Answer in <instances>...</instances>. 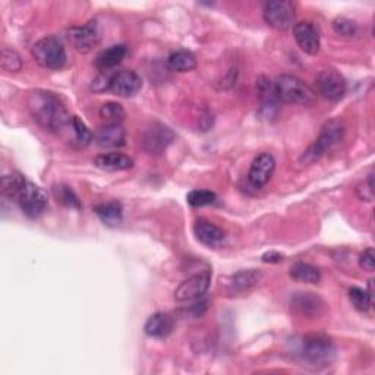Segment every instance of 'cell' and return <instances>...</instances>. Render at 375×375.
<instances>
[{"label":"cell","instance_id":"6da1fadb","mask_svg":"<svg viewBox=\"0 0 375 375\" xmlns=\"http://www.w3.org/2000/svg\"><path fill=\"white\" fill-rule=\"evenodd\" d=\"M27 107L34 122L47 132H62L72 117L62 100L55 93L44 90L30 93Z\"/></svg>","mask_w":375,"mask_h":375},{"label":"cell","instance_id":"7a4b0ae2","mask_svg":"<svg viewBox=\"0 0 375 375\" xmlns=\"http://www.w3.org/2000/svg\"><path fill=\"white\" fill-rule=\"evenodd\" d=\"M344 138V127L343 123L337 119H332L322 125L319 135L317 139L305 149L301 156V163L304 164H314L319 159L326 156L330 149L336 148L342 144Z\"/></svg>","mask_w":375,"mask_h":375},{"label":"cell","instance_id":"3957f363","mask_svg":"<svg viewBox=\"0 0 375 375\" xmlns=\"http://www.w3.org/2000/svg\"><path fill=\"white\" fill-rule=\"evenodd\" d=\"M274 90H276L280 102L287 105L311 106L317 100V93L301 78L290 73H283L278 77L276 83H274Z\"/></svg>","mask_w":375,"mask_h":375},{"label":"cell","instance_id":"277c9868","mask_svg":"<svg viewBox=\"0 0 375 375\" xmlns=\"http://www.w3.org/2000/svg\"><path fill=\"white\" fill-rule=\"evenodd\" d=\"M295 355L310 365H329L336 358V347L327 337L305 336L295 347Z\"/></svg>","mask_w":375,"mask_h":375},{"label":"cell","instance_id":"5b68a950","mask_svg":"<svg viewBox=\"0 0 375 375\" xmlns=\"http://www.w3.org/2000/svg\"><path fill=\"white\" fill-rule=\"evenodd\" d=\"M31 55L41 68L50 70H59L66 63L65 47L62 41L55 36H48L38 40L31 48Z\"/></svg>","mask_w":375,"mask_h":375},{"label":"cell","instance_id":"8992f818","mask_svg":"<svg viewBox=\"0 0 375 375\" xmlns=\"http://www.w3.org/2000/svg\"><path fill=\"white\" fill-rule=\"evenodd\" d=\"M263 16L267 25L278 31H287L295 25V6L286 0H274L265 4Z\"/></svg>","mask_w":375,"mask_h":375},{"label":"cell","instance_id":"52a82bcc","mask_svg":"<svg viewBox=\"0 0 375 375\" xmlns=\"http://www.w3.org/2000/svg\"><path fill=\"white\" fill-rule=\"evenodd\" d=\"M173 139L174 134L169 127L160 122H153L141 134V147L148 154L159 156L166 152Z\"/></svg>","mask_w":375,"mask_h":375},{"label":"cell","instance_id":"ba28073f","mask_svg":"<svg viewBox=\"0 0 375 375\" xmlns=\"http://www.w3.org/2000/svg\"><path fill=\"white\" fill-rule=\"evenodd\" d=\"M16 203L19 204L22 213L30 217V218H37L40 217L46 208H47V194L33 182L25 184L22 188L21 194L16 198Z\"/></svg>","mask_w":375,"mask_h":375},{"label":"cell","instance_id":"9c48e42d","mask_svg":"<svg viewBox=\"0 0 375 375\" xmlns=\"http://www.w3.org/2000/svg\"><path fill=\"white\" fill-rule=\"evenodd\" d=\"M210 282H211V273L208 270H203L194 276L188 278L186 280H184L176 290H174V297H176V301L179 302H191V301H196V299L203 297L208 287H210Z\"/></svg>","mask_w":375,"mask_h":375},{"label":"cell","instance_id":"30bf717a","mask_svg":"<svg viewBox=\"0 0 375 375\" xmlns=\"http://www.w3.org/2000/svg\"><path fill=\"white\" fill-rule=\"evenodd\" d=\"M315 87L319 95L329 102H339L346 93V83L342 75L334 69H324L318 73Z\"/></svg>","mask_w":375,"mask_h":375},{"label":"cell","instance_id":"8fae6325","mask_svg":"<svg viewBox=\"0 0 375 375\" xmlns=\"http://www.w3.org/2000/svg\"><path fill=\"white\" fill-rule=\"evenodd\" d=\"M68 40L77 52L87 55L98 44L100 30L97 21H90L83 27H73L68 31Z\"/></svg>","mask_w":375,"mask_h":375},{"label":"cell","instance_id":"7c38bea8","mask_svg":"<svg viewBox=\"0 0 375 375\" xmlns=\"http://www.w3.org/2000/svg\"><path fill=\"white\" fill-rule=\"evenodd\" d=\"M274 170H276V160L270 153L257 156L248 171V185L254 189H261L268 184Z\"/></svg>","mask_w":375,"mask_h":375},{"label":"cell","instance_id":"4fadbf2b","mask_svg":"<svg viewBox=\"0 0 375 375\" xmlns=\"http://www.w3.org/2000/svg\"><path fill=\"white\" fill-rule=\"evenodd\" d=\"M293 37L304 53L314 56L319 52V47H321L319 33L312 22L302 21V22L295 23Z\"/></svg>","mask_w":375,"mask_h":375},{"label":"cell","instance_id":"5bb4252c","mask_svg":"<svg viewBox=\"0 0 375 375\" xmlns=\"http://www.w3.org/2000/svg\"><path fill=\"white\" fill-rule=\"evenodd\" d=\"M142 88V80L134 70H120L112 75L110 91L119 97H134Z\"/></svg>","mask_w":375,"mask_h":375},{"label":"cell","instance_id":"9a60e30c","mask_svg":"<svg viewBox=\"0 0 375 375\" xmlns=\"http://www.w3.org/2000/svg\"><path fill=\"white\" fill-rule=\"evenodd\" d=\"M194 233L199 242L208 248H220L226 242V233L223 232V229L206 218H198L195 221Z\"/></svg>","mask_w":375,"mask_h":375},{"label":"cell","instance_id":"2e32d148","mask_svg":"<svg viewBox=\"0 0 375 375\" xmlns=\"http://www.w3.org/2000/svg\"><path fill=\"white\" fill-rule=\"evenodd\" d=\"M127 134L122 125H103L94 134V142L105 149H115L125 145Z\"/></svg>","mask_w":375,"mask_h":375},{"label":"cell","instance_id":"e0dca14e","mask_svg":"<svg viewBox=\"0 0 375 375\" xmlns=\"http://www.w3.org/2000/svg\"><path fill=\"white\" fill-rule=\"evenodd\" d=\"M257 90L261 98V113L265 117L276 116L280 100L276 94V90H274V84L268 78L260 77L257 81Z\"/></svg>","mask_w":375,"mask_h":375},{"label":"cell","instance_id":"ac0fdd59","mask_svg":"<svg viewBox=\"0 0 375 375\" xmlns=\"http://www.w3.org/2000/svg\"><path fill=\"white\" fill-rule=\"evenodd\" d=\"M62 132L68 134L66 141H69L72 147L77 148H85L93 141L91 131L87 128V125L78 116H72L69 123L66 125V128Z\"/></svg>","mask_w":375,"mask_h":375},{"label":"cell","instance_id":"d6986e66","mask_svg":"<svg viewBox=\"0 0 375 375\" xmlns=\"http://www.w3.org/2000/svg\"><path fill=\"white\" fill-rule=\"evenodd\" d=\"M174 329V319L167 312H156L149 317L144 326V332L147 336L154 339L167 337Z\"/></svg>","mask_w":375,"mask_h":375},{"label":"cell","instance_id":"ffe728a7","mask_svg":"<svg viewBox=\"0 0 375 375\" xmlns=\"http://www.w3.org/2000/svg\"><path fill=\"white\" fill-rule=\"evenodd\" d=\"M127 53H128L127 46L125 44H113L109 48L103 50V52L97 56L94 65L102 73L110 72L117 65H120V62L125 59Z\"/></svg>","mask_w":375,"mask_h":375},{"label":"cell","instance_id":"44dd1931","mask_svg":"<svg viewBox=\"0 0 375 375\" xmlns=\"http://www.w3.org/2000/svg\"><path fill=\"white\" fill-rule=\"evenodd\" d=\"M322 301L311 292H297L292 297V308L305 317H317L321 314Z\"/></svg>","mask_w":375,"mask_h":375},{"label":"cell","instance_id":"7402d4cb","mask_svg":"<svg viewBox=\"0 0 375 375\" xmlns=\"http://www.w3.org/2000/svg\"><path fill=\"white\" fill-rule=\"evenodd\" d=\"M94 164L107 171H122V170H128L134 166V160L122 153H105L100 154L94 159Z\"/></svg>","mask_w":375,"mask_h":375},{"label":"cell","instance_id":"603a6c76","mask_svg":"<svg viewBox=\"0 0 375 375\" xmlns=\"http://www.w3.org/2000/svg\"><path fill=\"white\" fill-rule=\"evenodd\" d=\"M263 278V274L257 270H243L239 271L236 274H233L231 283H229V289L232 292H245L253 289L254 286H257L260 283Z\"/></svg>","mask_w":375,"mask_h":375},{"label":"cell","instance_id":"cb8c5ba5","mask_svg":"<svg viewBox=\"0 0 375 375\" xmlns=\"http://www.w3.org/2000/svg\"><path fill=\"white\" fill-rule=\"evenodd\" d=\"M290 278L299 283H318L321 280V273L315 265L299 261L292 265Z\"/></svg>","mask_w":375,"mask_h":375},{"label":"cell","instance_id":"d4e9b609","mask_svg":"<svg viewBox=\"0 0 375 375\" xmlns=\"http://www.w3.org/2000/svg\"><path fill=\"white\" fill-rule=\"evenodd\" d=\"M95 214L107 226H117L123 217V208L117 201H110L95 207Z\"/></svg>","mask_w":375,"mask_h":375},{"label":"cell","instance_id":"484cf974","mask_svg":"<svg viewBox=\"0 0 375 375\" xmlns=\"http://www.w3.org/2000/svg\"><path fill=\"white\" fill-rule=\"evenodd\" d=\"M167 66L174 72L185 73L196 68V59L191 52H186V50H179V52H174L169 56Z\"/></svg>","mask_w":375,"mask_h":375},{"label":"cell","instance_id":"4316f807","mask_svg":"<svg viewBox=\"0 0 375 375\" xmlns=\"http://www.w3.org/2000/svg\"><path fill=\"white\" fill-rule=\"evenodd\" d=\"M25 184H27V181H25V178L19 173L5 174V176L2 178V194H4V196H8V198L15 199L16 201V198L21 194Z\"/></svg>","mask_w":375,"mask_h":375},{"label":"cell","instance_id":"83f0119b","mask_svg":"<svg viewBox=\"0 0 375 375\" xmlns=\"http://www.w3.org/2000/svg\"><path fill=\"white\" fill-rule=\"evenodd\" d=\"M53 195L56 198V201L60 203L62 206L68 207V208H80L81 203L75 194L68 185H55L53 186Z\"/></svg>","mask_w":375,"mask_h":375},{"label":"cell","instance_id":"f1b7e54d","mask_svg":"<svg viewBox=\"0 0 375 375\" xmlns=\"http://www.w3.org/2000/svg\"><path fill=\"white\" fill-rule=\"evenodd\" d=\"M100 117L107 125H120L125 119V110L119 103L107 102L100 107Z\"/></svg>","mask_w":375,"mask_h":375},{"label":"cell","instance_id":"f546056e","mask_svg":"<svg viewBox=\"0 0 375 375\" xmlns=\"http://www.w3.org/2000/svg\"><path fill=\"white\" fill-rule=\"evenodd\" d=\"M216 199H217L216 194L211 191H207V189H195L186 195L188 204L194 208L211 206L216 203Z\"/></svg>","mask_w":375,"mask_h":375},{"label":"cell","instance_id":"4dcf8cb0","mask_svg":"<svg viewBox=\"0 0 375 375\" xmlns=\"http://www.w3.org/2000/svg\"><path fill=\"white\" fill-rule=\"evenodd\" d=\"M349 299H351L352 305L361 312H366L371 308L372 301H374V299L369 296V293L361 287L349 289Z\"/></svg>","mask_w":375,"mask_h":375},{"label":"cell","instance_id":"1f68e13d","mask_svg":"<svg viewBox=\"0 0 375 375\" xmlns=\"http://www.w3.org/2000/svg\"><path fill=\"white\" fill-rule=\"evenodd\" d=\"M0 66L6 72H19L22 68V59L14 48L4 47L0 55Z\"/></svg>","mask_w":375,"mask_h":375},{"label":"cell","instance_id":"d6a6232c","mask_svg":"<svg viewBox=\"0 0 375 375\" xmlns=\"http://www.w3.org/2000/svg\"><path fill=\"white\" fill-rule=\"evenodd\" d=\"M333 30L336 31V34H339L342 37H347V38L355 37L359 31L358 23L352 19L344 18V16H339L333 21Z\"/></svg>","mask_w":375,"mask_h":375},{"label":"cell","instance_id":"836d02e7","mask_svg":"<svg viewBox=\"0 0 375 375\" xmlns=\"http://www.w3.org/2000/svg\"><path fill=\"white\" fill-rule=\"evenodd\" d=\"M110 80H112V75H109V72L100 73L98 77L93 81L91 90L94 93H103V91L110 90Z\"/></svg>","mask_w":375,"mask_h":375},{"label":"cell","instance_id":"e575fe53","mask_svg":"<svg viewBox=\"0 0 375 375\" xmlns=\"http://www.w3.org/2000/svg\"><path fill=\"white\" fill-rule=\"evenodd\" d=\"M359 267L365 271H369V273L374 271V268H375V253H374L372 248L365 249V251L361 254Z\"/></svg>","mask_w":375,"mask_h":375},{"label":"cell","instance_id":"d590c367","mask_svg":"<svg viewBox=\"0 0 375 375\" xmlns=\"http://www.w3.org/2000/svg\"><path fill=\"white\" fill-rule=\"evenodd\" d=\"M283 255L280 253H276V251H270V253H265L263 255V261L264 263H270V264H276V263H280L283 261Z\"/></svg>","mask_w":375,"mask_h":375}]
</instances>
